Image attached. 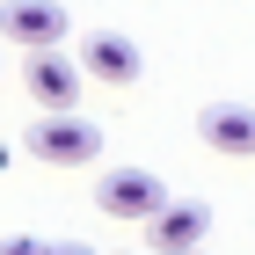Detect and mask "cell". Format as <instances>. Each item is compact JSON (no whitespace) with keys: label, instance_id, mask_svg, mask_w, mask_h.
I'll use <instances>...</instances> for the list:
<instances>
[{"label":"cell","instance_id":"6da1fadb","mask_svg":"<svg viewBox=\"0 0 255 255\" xmlns=\"http://www.w3.org/2000/svg\"><path fill=\"white\" fill-rule=\"evenodd\" d=\"M22 146H29L44 168H88V160L102 153V124L73 117V110H44V117L22 131Z\"/></svg>","mask_w":255,"mask_h":255},{"label":"cell","instance_id":"7a4b0ae2","mask_svg":"<svg viewBox=\"0 0 255 255\" xmlns=\"http://www.w3.org/2000/svg\"><path fill=\"white\" fill-rule=\"evenodd\" d=\"M95 204H102V219H124V226H146V219L168 204V190H160L146 168H117V175H102L95 182Z\"/></svg>","mask_w":255,"mask_h":255},{"label":"cell","instance_id":"3957f363","mask_svg":"<svg viewBox=\"0 0 255 255\" xmlns=\"http://www.w3.org/2000/svg\"><path fill=\"white\" fill-rule=\"evenodd\" d=\"M66 7L59 0H0V37L22 44V51H44V44H66Z\"/></svg>","mask_w":255,"mask_h":255},{"label":"cell","instance_id":"277c9868","mask_svg":"<svg viewBox=\"0 0 255 255\" xmlns=\"http://www.w3.org/2000/svg\"><path fill=\"white\" fill-rule=\"evenodd\" d=\"M80 66L66 59L59 44H44V51H29V66H22V88H29V102L37 110H73V95H80Z\"/></svg>","mask_w":255,"mask_h":255},{"label":"cell","instance_id":"5b68a950","mask_svg":"<svg viewBox=\"0 0 255 255\" xmlns=\"http://www.w3.org/2000/svg\"><path fill=\"white\" fill-rule=\"evenodd\" d=\"M80 73H88V80H110V88H124V80H138V44L117 37V29L80 37Z\"/></svg>","mask_w":255,"mask_h":255},{"label":"cell","instance_id":"8992f818","mask_svg":"<svg viewBox=\"0 0 255 255\" xmlns=\"http://www.w3.org/2000/svg\"><path fill=\"white\" fill-rule=\"evenodd\" d=\"M197 131H204V146H212V153L255 160V110H241V102H212V110L197 117Z\"/></svg>","mask_w":255,"mask_h":255},{"label":"cell","instance_id":"52a82bcc","mask_svg":"<svg viewBox=\"0 0 255 255\" xmlns=\"http://www.w3.org/2000/svg\"><path fill=\"white\" fill-rule=\"evenodd\" d=\"M204 226H212V212H204V204H175V197H168V204L146 219V241H153V255L197 248V241H204Z\"/></svg>","mask_w":255,"mask_h":255},{"label":"cell","instance_id":"ba28073f","mask_svg":"<svg viewBox=\"0 0 255 255\" xmlns=\"http://www.w3.org/2000/svg\"><path fill=\"white\" fill-rule=\"evenodd\" d=\"M0 255H44V241H29V234H7V241H0Z\"/></svg>","mask_w":255,"mask_h":255},{"label":"cell","instance_id":"9c48e42d","mask_svg":"<svg viewBox=\"0 0 255 255\" xmlns=\"http://www.w3.org/2000/svg\"><path fill=\"white\" fill-rule=\"evenodd\" d=\"M44 255H88V248H73V241H44Z\"/></svg>","mask_w":255,"mask_h":255},{"label":"cell","instance_id":"30bf717a","mask_svg":"<svg viewBox=\"0 0 255 255\" xmlns=\"http://www.w3.org/2000/svg\"><path fill=\"white\" fill-rule=\"evenodd\" d=\"M168 255H197V248H168Z\"/></svg>","mask_w":255,"mask_h":255}]
</instances>
